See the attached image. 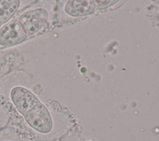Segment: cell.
<instances>
[{
	"label": "cell",
	"instance_id": "6da1fadb",
	"mask_svg": "<svg viewBox=\"0 0 159 141\" xmlns=\"http://www.w3.org/2000/svg\"><path fill=\"white\" fill-rule=\"evenodd\" d=\"M23 117L28 127L39 134H48L53 129L51 114L47 106L41 101Z\"/></svg>",
	"mask_w": 159,
	"mask_h": 141
},
{
	"label": "cell",
	"instance_id": "7a4b0ae2",
	"mask_svg": "<svg viewBox=\"0 0 159 141\" xmlns=\"http://www.w3.org/2000/svg\"><path fill=\"white\" fill-rule=\"evenodd\" d=\"M48 12L44 7H35L21 14L17 20L21 24L27 35L39 32L47 23Z\"/></svg>",
	"mask_w": 159,
	"mask_h": 141
},
{
	"label": "cell",
	"instance_id": "3957f363",
	"mask_svg": "<svg viewBox=\"0 0 159 141\" xmlns=\"http://www.w3.org/2000/svg\"><path fill=\"white\" fill-rule=\"evenodd\" d=\"M10 99L16 110L22 116L34 108L40 102L35 93L25 87L17 86L10 91Z\"/></svg>",
	"mask_w": 159,
	"mask_h": 141
},
{
	"label": "cell",
	"instance_id": "277c9868",
	"mask_svg": "<svg viewBox=\"0 0 159 141\" xmlns=\"http://www.w3.org/2000/svg\"><path fill=\"white\" fill-rule=\"evenodd\" d=\"M24 27L17 19H13L0 29V47H12L22 43L27 37Z\"/></svg>",
	"mask_w": 159,
	"mask_h": 141
},
{
	"label": "cell",
	"instance_id": "5b68a950",
	"mask_svg": "<svg viewBox=\"0 0 159 141\" xmlns=\"http://www.w3.org/2000/svg\"><path fill=\"white\" fill-rule=\"evenodd\" d=\"M94 1H68L65 6V11L71 16L78 17L90 14L95 9Z\"/></svg>",
	"mask_w": 159,
	"mask_h": 141
},
{
	"label": "cell",
	"instance_id": "8992f818",
	"mask_svg": "<svg viewBox=\"0 0 159 141\" xmlns=\"http://www.w3.org/2000/svg\"><path fill=\"white\" fill-rule=\"evenodd\" d=\"M19 0H0V23L2 25L10 21L19 9Z\"/></svg>",
	"mask_w": 159,
	"mask_h": 141
},
{
	"label": "cell",
	"instance_id": "52a82bcc",
	"mask_svg": "<svg viewBox=\"0 0 159 141\" xmlns=\"http://www.w3.org/2000/svg\"><path fill=\"white\" fill-rule=\"evenodd\" d=\"M95 2H96L95 4L97 8L104 9L112 5L115 2H117V1H96Z\"/></svg>",
	"mask_w": 159,
	"mask_h": 141
},
{
	"label": "cell",
	"instance_id": "ba28073f",
	"mask_svg": "<svg viewBox=\"0 0 159 141\" xmlns=\"http://www.w3.org/2000/svg\"><path fill=\"white\" fill-rule=\"evenodd\" d=\"M1 27H2V24L0 23V29H1Z\"/></svg>",
	"mask_w": 159,
	"mask_h": 141
},
{
	"label": "cell",
	"instance_id": "9c48e42d",
	"mask_svg": "<svg viewBox=\"0 0 159 141\" xmlns=\"http://www.w3.org/2000/svg\"><path fill=\"white\" fill-rule=\"evenodd\" d=\"M5 141H11V140H5Z\"/></svg>",
	"mask_w": 159,
	"mask_h": 141
}]
</instances>
